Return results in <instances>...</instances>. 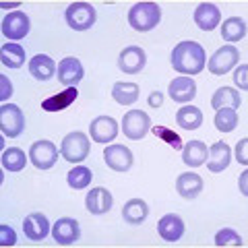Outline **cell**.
<instances>
[{"mask_svg": "<svg viewBox=\"0 0 248 248\" xmlns=\"http://www.w3.org/2000/svg\"><path fill=\"white\" fill-rule=\"evenodd\" d=\"M83 77H85V71L79 58L68 56L58 64V81L62 85H66V87H77V83H81Z\"/></svg>", "mask_w": 248, "mask_h": 248, "instance_id": "5bb4252c", "label": "cell"}, {"mask_svg": "<svg viewBox=\"0 0 248 248\" xmlns=\"http://www.w3.org/2000/svg\"><path fill=\"white\" fill-rule=\"evenodd\" d=\"M68 27L75 31H87L95 25L97 13L89 2H73L64 13Z\"/></svg>", "mask_w": 248, "mask_h": 248, "instance_id": "277c9868", "label": "cell"}, {"mask_svg": "<svg viewBox=\"0 0 248 248\" xmlns=\"http://www.w3.org/2000/svg\"><path fill=\"white\" fill-rule=\"evenodd\" d=\"M161 21V9L155 2H137L128 11V25L135 31H151Z\"/></svg>", "mask_w": 248, "mask_h": 248, "instance_id": "7a4b0ae2", "label": "cell"}, {"mask_svg": "<svg viewBox=\"0 0 248 248\" xmlns=\"http://www.w3.org/2000/svg\"><path fill=\"white\" fill-rule=\"evenodd\" d=\"M213 122L219 133H232L238 126V112L230 110V108H221V110H217Z\"/></svg>", "mask_w": 248, "mask_h": 248, "instance_id": "1f68e13d", "label": "cell"}, {"mask_svg": "<svg viewBox=\"0 0 248 248\" xmlns=\"http://www.w3.org/2000/svg\"><path fill=\"white\" fill-rule=\"evenodd\" d=\"M29 17L21 11H15L9 13L6 17L2 19V35L11 42H19L23 40L27 33H29Z\"/></svg>", "mask_w": 248, "mask_h": 248, "instance_id": "9c48e42d", "label": "cell"}, {"mask_svg": "<svg viewBox=\"0 0 248 248\" xmlns=\"http://www.w3.org/2000/svg\"><path fill=\"white\" fill-rule=\"evenodd\" d=\"M89 151H91V143L85 133H68L64 139H62V145H60V155L64 157L66 161L71 164H81L83 159L89 157Z\"/></svg>", "mask_w": 248, "mask_h": 248, "instance_id": "3957f363", "label": "cell"}, {"mask_svg": "<svg viewBox=\"0 0 248 248\" xmlns=\"http://www.w3.org/2000/svg\"><path fill=\"white\" fill-rule=\"evenodd\" d=\"M170 97L178 104H188L192 102V97L197 95V83L190 79V77H176V79L170 83Z\"/></svg>", "mask_w": 248, "mask_h": 248, "instance_id": "ac0fdd59", "label": "cell"}, {"mask_svg": "<svg viewBox=\"0 0 248 248\" xmlns=\"http://www.w3.org/2000/svg\"><path fill=\"white\" fill-rule=\"evenodd\" d=\"M244 35H246V23L240 19V17H230L223 21V25H221V37H223V42H240V40H244Z\"/></svg>", "mask_w": 248, "mask_h": 248, "instance_id": "f546056e", "label": "cell"}, {"mask_svg": "<svg viewBox=\"0 0 248 248\" xmlns=\"http://www.w3.org/2000/svg\"><path fill=\"white\" fill-rule=\"evenodd\" d=\"M27 164V157H25V151H21L19 147H9L4 149L2 153V168L6 172H21Z\"/></svg>", "mask_w": 248, "mask_h": 248, "instance_id": "4dcf8cb0", "label": "cell"}, {"mask_svg": "<svg viewBox=\"0 0 248 248\" xmlns=\"http://www.w3.org/2000/svg\"><path fill=\"white\" fill-rule=\"evenodd\" d=\"M221 21V13L213 2H201L195 11V23L199 29L203 31H213Z\"/></svg>", "mask_w": 248, "mask_h": 248, "instance_id": "ffe728a7", "label": "cell"}, {"mask_svg": "<svg viewBox=\"0 0 248 248\" xmlns=\"http://www.w3.org/2000/svg\"><path fill=\"white\" fill-rule=\"evenodd\" d=\"M157 232L159 236L166 240V242H178L184 236V221L180 215L176 213H168L159 219L157 223Z\"/></svg>", "mask_w": 248, "mask_h": 248, "instance_id": "e0dca14e", "label": "cell"}, {"mask_svg": "<svg viewBox=\"0 0 248 248\" xmlns=\"http://www.w3.org/2000/svg\"><path fill=\"white\" fill-rule=\"evenodd\" d=\"M91 170L89 168H85V166H77L75 170H71L66 176V180H68V186L75 190H81V188H87V186L91 184Z\"/></svg>", "mask_w": 248, "mask_h": 248, "instance_id": "d6a6232c", "label": "cell"}, {"mask_svg": "<svg viewBox=\"0 0 248 248\" xmlns=\"http://www.w3.org/2000/svg\"><path fill=\"white\" fill-rule=\"evenodd\" d=\"M207 64L203 46L197 42H180L172 52V66L180 75H199Z\"/></svg>", "mask_w": 248, "mask_h": 248, "instance_id": "6da1fadb", "label": "cell"}, {"mask_svg": "<svg viewBox=\"0 0 248 248\" xmlns=\"http://www.w3.org/2000/svg\"><path fill=\"white\" fill-rule=\"evenodd\" d=\"M151 130H153L155 137L161 139L166 145H170L174 151H180L182 149V139H180V135H176L172 128H168V126H153Z\"/></svg>", "mask_w": 248, "mask_h": 248, "instance_id": "836d02e7", "label": "cell"}, {"mask_svg": "<svg viewBox=\"0 0 248 248\" xmlns=\"http://www.w3.org/2000/svg\"><path fill=\"white\" fill-rule=\"evenodd\" d=\"M112 192L104 188V186H97V188H91L87 192V199H85V205H87V211L93 215H104L112 209Z\"/></svg>", "mask_w": 248, "mask_h": 248, "instance_id": "9a60e30c", "label": "cell"}, {"mask_svg": "<svg viewBox=\"0 0 248 248\" xmlns=\"http://www.w3.org/2000/svg\"><path fill=\"white\" fill-rule=\"evenodd\" d=\"M147 64V54L143 48H139V46H128V48H124L118 56V66L122 73L126 75H137L141 73Z\"/></svg>", "mask_w": 248, "mask_h": 248, "instance_id": "8fae6325", "label": "cell"}, {"mask_svg": "<svg viewBox=\"0 0 248 248\" xmlns=\"http://www.w3.org/2000/svg\"><path fill=\"white\" fill-rule=\"evenodd\" d=\"M112 97L120 106H133L139 99V85L128 83V81H118L112 87Z\"/></svg>", "mask_w": 248, "mask_h": 248, "instance_id": "83f0119b", "label": "cell"}, {"mask_svg": "<svg viewBox=\"0 0 248 248\" xmlns=\"http://www.w3.org/2000/svg\"><path fill=\"white\" fill-rule=\"evenodd\" d=\"M0 60L9 68H21L25 64V50H23L21 44H15V42L4 44L0 48Z\"/></svg>", "mask_w": 248, "mask_h": 248, "instance_id": "f1b7e54d", "label": "cell"}, {"mask_svg": "<svg viewBox=\"0 0 248 248\" xmlns=\"http://www.w3.org/2000/svg\"><path fill=\"white\" fill-rule=\"evenodd\" d=\"M242 99H240V93L232 87H219L213 97H211V106L215 110H221V108H230V110H238Z\"/></svg>", "mask_w": 248, "mask_h": 248, "instance_id": "484cf974", "label": "cell"}, {"mask_svg": "<svg viewBox=\"0 0 248 248\" xmlns=\"http://www.w3.org/2000/svg\"><path fill=\"white\" fill-rule=\"evenodd\" d=\"M15 242H17V234H15V230L9 228L6 223H2V226H0V244L2 246H15Z\"/></svg>", "mask_w": 248, "mask_h": 248, "instance_id": "d590c367", "label": "cell"}, {"mask_svg": "<svg viewBox=\"0 0 248 248\" xmlns=\"http://www.w3.org/2000/svg\"><path fill=\"white\" fill-rule=\"evenodd\" d=\"M147 102H149L151 108H159L161 104H164V95H161L159 91H153L149 97H147Z\"/></svg>", "mask_w": 248, "mask_h": 248, "instance_id": "ab89813d", "label": "cell"}, {"mask_svg": "<svg viewBox=\"0 0 248 248\" xmlns=\"http://www.w3.org/2000/svg\"><path fill=\"white\" fill-rule=\"evenodd\" d=\"M23 232H25V236L29 240H33V242H40L44 240L46 236L50 234V221L48 217L44 213H29L25 217V221H23Z\"/></svg>", "mask_w": 248, "mask_h": 248, "instance_id": "2e32d148", "label": "cell"}, {"mask_svg": "<svg viewBox=\"0 0 248 248\" xmlns=\"http://www.w3.org/2000/svg\"><path fill=\"white\" fill-rule=\"evenodd\" d=\"M246 75H248V66H246V64H240V68H238V71L234 73V83H236V85H238V87L242 89V91L248 87Z\"/></svg>", "mask_w": 248, "mask_h": 248, "instance_id": "74e56055", "label": "cell"}, {"mask_svg": "<svg viewBox=\"0 0 248 248\" xmlns=\"http://www.w3.org/2000/svg\"><path fill=\"white\" fill-rule=\"evenodd\" d=\"M77 97H79L77 87H66L64 91H60L58 95H52L48 99H44L42 108L46 112H62V110H66V108H71Z\"/></svg>", "mask_w": 248, "mask_h": 248, "instance_id": "603a6c76", "label": "cell"}, {"mask_svg": "<svg viewBox=\"0 0 248 248\" xmlns=\"http://www.w3.org/2000/svg\"><path fill=\"white\" fill-rule=\"evenodd\" d=\"M207 157H209V149L203 141H188L182 149V161L190 168L203 166L207 161Z\"/></svg>", "mask_w": 248, "mask_h": 248, "instance_id": "cb8c5ba5", "label": "cell"}, {"mask_svg": "<svg viewBox=\"0 0 248 248\" xmlns=\"http://www.w3.org/2000/svg\"><path fill=\"white\" fill-rule=\"evenodd\" d=\"M238 60H240V52L236 46H232V44L223 46V48H219L209 58V71H211V75L221 77V75L230 73L232 68L238 64Z\"/></svg>", "mask_w": 248, "mask_h": 248, "instance_id": "ba28073f", "label": "cell"}, {"mask_svg": "<svg viewBox=\"0 0 248 248\" xmlns=\"http://www.w3.org/2000/svg\"><path fill=\"white\" fill-rule=\"evenodd\" d=\"M176 190L178 195L186 201H192L197 199L201 192H203V178L195 172H188V174H180L176 178Z\"/></svg>", "mask_w": 248, "mask_h": 248, "instance_id": "d6986e66", "label": "cell"}, {"mask_svg": "<svg viewBox=\"0 0 248 248\" xmlns=\"http://www.w3.org/2000/svg\"><path fill=\"white\" fill-rule=\"evenodd\" d=\"M122 130L130 141H141L151 130V118L141 110H130L122 118Z\"/></svg>", "mask_w": 248, "mask_h": 248, "instance_id": "8992f818", "label": "cell"}, {"mask_svg": "<svg viewBox=\"0 0 248 248\" xmlns=\"http://www.w3.org/2000/svg\"><path fill=\"white\" fill-rule=\"evenodd\" d=\"M0 83H2V91H0V99L6 104V99H9L11 95H13V85H11V81L6 79V77L2 75L0 77Z\"/></svg>", "mask_w": 248, "mask_h": 248, "instance_id": "f35d334b", "label": "cell"}, {"mask_svg": "<svg viewBox=\"0 0 248 248\" xmlns=\"http://www.w3.org/2000/svg\"><path fill=\"white\" fill-rule=\"evenodd\" d=\"M147 215H149V207H147V203L143 199H130L128 203L122 207V217L126 223H130V226L143 223L147 219Z\"/></svg>", "mask_w": 248, "mask_h": 248, "instance_id": "d4e9b609", "label": "cell"}, {"mask_svg": "<svg viewBox=\"0 0 248 248\" xmlns=\"http://www.w3.org/2000/svg\"><path fill=\"white\" fill-rule=\"evenodd\" d=\"M52 236H54V240H56V244H60V246L75 244L77 240L81 238L79 221L73 219V217H62V219H58L56 223H54Z\"/></svg>", "mask_w": 248, "mask_h": 248, "instance_id": "7c38bea8", "label": "cell"}, {"mask_svg": "<svg viewBox=\"0 0 248 248\" xmlns=\"http://www.w3.org/2000/svg\"><path fill=\"white\" fill-rule=\"evenodd\" d=\"M104 161L114 172H128L133 168V151L124 145H108L104 151Z\"/></svg>", "mask_w": 248, "mask_h": 248, "instance_id": "30bf717a", "label": "cell"}, {"mask_svg": "<svg viewBox=\"0 0 248 248\" xmlns=\"http://www.w3.org/2000/svg\"><path fill=\"white\" fill-rule=\"evenodd\" d=\"M89 135L95 143H110L118 135V122L110 116H97L89 124Z\"/></svg>", "mask_w": 248, "mask_h": 248, "instance_id": "4fadbf2b", "label": "cell"}, {"mask_svg": "<svg viewBox=\"0 0 248 248\" xmlns=\"http://www.w3.org/2000/svg\"><path fill=\"white\" fill-rule=\"evenodd\" d=\"M0 130L9 139H17L25 130V116H23L19 106L15 104L0 106Z\"/></svg>", "mask_w": 248, "mask_h": 248, "instance_id": "5b68a950", "label": "cell"}, {"mask_svg": "<svg viewBox=\"0 0 248 248\" xmlns=\"http://www.w3.org/2000/svg\"><path fill=\"white\" fill-rule=\"evenodd\" d=\"M176 124L184 130H197L203 124V112L195 106H184L176 114Z\"/></svg>", "mask_w": 248, "mask_h": 248, "instance_id": "4316f807", "label": "cell"}, {"mask_svg": "<svg viewBox=\"0 0 248 248\" xmlns=\"http://www.w3.org/2000/svg\"><path fill=\"white\" fill-rule=\"evenodd\" d=\"M29 73L37 81H50L52 77L56 75V64H54V60L50 56L37 54V56L29 60Z\"/></svg>", "mask_w": 248, "mask_h": 248, "instance_id": "7402d4cb", "label": "cell"}, {"mask_svg": "<svg viewBox=\"0 0 248 248\" xmlns=\"http://www.w3.org/2000/svg\"><path fill=\"white\" fill-rule=\"evenodd\" d=\"M236 159H238L242 166H248V139H242V141H238Z\"/></svg>", "mask_w": 248, "mask_h": 248, "instance_id": "8d00e7d4", "label": "cell"}, {"mask_svg": "<svg viewBox=\"0 0 248 248\" xmlns=\"http://www.w3.org/2000/svg\"><path fill=\"white\" fill-rule=\"evenodd\" d=\"M215 246H244V240L240 238V234H236L234 230H230V228H223L219 230L215 234Z\"/></svg>", "mask_w": 248, "mask_h": 248, "instance_id": "e575fe53", "label": "cell"}, {"mask_svg": "<svg viewBox=\"0 0 248 248\" xmlns=\"http://www.w3.org/2000/svg\"><path fill=\"white\" fill-rule=\"evenodd\" d=\"M230 157H232V149L228 143H215L211 145V149H209V157H207V168L211 170L213 174L217 172H223L228 166H230Z\"/></svg>", "mask_w": 248, "mask_h": 248, "instance_id": "44dd1931", "label": "cell"}, {"mask_svg": "<svg viewBox=\"0 0 248 248\" xmlns=\"http://www.w3.org/2000/svg\"><path fill=\"white\" fill-rule=\"evenodd\" d=\"M29 159L37 170H50L58 161V149L52 141H35L29 149Z\"/></svg>", "mask_w": 248, "mask_h": 248, "instance_id": "52a82bcc", "label": "cell"}]
</instances>
